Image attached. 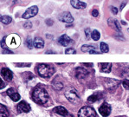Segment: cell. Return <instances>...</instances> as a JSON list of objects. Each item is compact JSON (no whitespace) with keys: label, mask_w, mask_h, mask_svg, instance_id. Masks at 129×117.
<instances>
[{"label":"cell","mask_w":129,"mask_h":117,"mask_svg":"<svg viewBox=\"0 0 129 117\" xmlns=\"http://www.w3.org/2000/svg\"><path fill=\"white\" fill-rule=\"evenodd\" d=\"M49 94L43 87L37 86L32 92V100L36 103L43 105L49 101Z\"/></svg>","instance_id":"cell-1"},{"label":"cell","mask_w":129,"mask_h":117,"mask_svg":"<svg viewBox=\"0 0 129 117\" xmlns=\"http://www.w3.org/2000/svg\"><path fill=\"white\" fill-rule=\"evenodd\" d=\"M37 73L41 77L43 78H49L55 72V69L52 65L47 63H40L37 65Z\"/></svg>","instance_id":"cell-2"},{"label":"cell","mask_w":129,"mask_h":117,"mask_svg":"<svg viewBox=\"0 0 129 117\" xmlns=\"http://www.w3.org/2000/svg\"><path fill=\"white\" fill-rule=\"evenodd\" d=\"M96 112L92 107L84 106L78 111V117H96Z\"/></svg>","instance_id":"cell-3"},{"label":"cell","mask_w":129,"mask_h":117,"mask_svg":"<svg viewBox=\"0 0 129 117\" xmlns=\"http://www.w3.org/2000/svg\"><path fill=\"white\" fill-rule=\"evenodd\" d=\"M65 96L72 103H78L80 102V96H79L77 91L74 89H69L65 91Z\"/></svg>","instance_id":"cell-4"},{"label":"cell","mask_w":129,"mask_h":117,"mask_svg":"<svg viewBox=\"0 0 129 117\" xmlns=\"http://www.w3.org/2000/svg\"><path fill=\"white\" fill-rule=\"evenodd\" d=\"M37 12H38V8H37V6L34 5V6H31L29 9H27V11L23 14L22 17L24 19H29L31 17H34L37 14Z\"/></svg>","instance_id":"cell-5"},{"label":"cell","mask_w":129,"mask_h":117,"mask_svg":"<svg viewBox=\"0 0 129 117\" xmlns=\"http://www.w3.org/2000/svg\"><path fill=\"white\" fill-rule=\"evenodd\" d=\"M58 18L60 21L64 22L66 23H72L74 22V17H72L71 13L69 12V11H64V12L61 13Z\"/></svg>","instance_id":"cell-6"},{"label":"cell","mask_w":129,"mask_h":117,"mask_svg":"<svg viewBox=\"0 0 129 117\" xmlns=\"http://www.w3.org/2000/svg\"><path fill=\"white\" fill-rule=\"evenodd\" d=\"M99 112L103 117H107L111 114V106L108 102H103L99 108Z\"/></svg>","instance_id":"cell-7"},{"label":"cell","mask_w":129,"mask_h":117,"mask_svg":"<svg viewBox=\"0 0 129 117\" xmlns=\"http://www.w3.org/2000/svg\"><path fill=\"white\" fill-rule=\"evenodd\" d=\"M17 111L19 113H29L31 110L30 105L29 103H27L25 101H21L17 106Z\"/></svg>","instance_id":"cell-8"},{"label":"cell","mask_w":129,"mask_h":117,"mask_svg":"<svg viewBox=\"0 0 129 117\" xmlns=\"http://www.w3.org/2000/svg\"><path fill=\"white\" fill-rule=\"evenodd\" d=\"M55 113H56V114H58L59 115H61V116H64V117H74L73 116V114H71L69 112L68 110L66 109V108H64V107L62 106H57L54 108V109H53Z\"/></svg>","instance_id":"cell-9"},{"label":"cell","mask_w":129,"mask_h":117,"mask_svg":"<svg viewBox=\"0 0 129 117\" xmlns=\"http://www.w3.org/2000/svg\"><path fill=\"white\" fill-rule=\"evenodd\" d=\"M8 39H10L9 41V45L11 48H17L21 43V39L17 37V35H10L9 37H7Z\"/></svg>","instance_id":"cell-10"},{"label":"cell","mask_w":129,"mask_h":117,"mask_svg":"<svg viewBox=\"0 0 129 117\" xmlns=\"http://www.w3.org/2000/svg\"><path fill=\"white\" fill-rule=\"evenodd\" d=\"M1 76L7 82H11L13 79V73L12 71L8 68H3L1 69Z\"/></svg>","instance_id":"cell-11"},{"label":"cell","mask_w":129,"mask_h":117,"mask_svg":"<svg viewBox=\"0 0 129 117\" xmlns=\"http://www.w3.org/2000/svg\"><path fill=\"white\" fill-rule=\"evenodd\" d=\"M73 41L69 36H67L66 34H63L61 35L60 37L58 38V43L61 46H64V47H67L69 46L70 43H72Z\"/></svg>","instance_id":"cell-12"},{"label":"cell","mask_w":129,"mask_h":117,"mask_svg":"<svg viewBox=\"0 0 129 117\" xmlns=\"http://www.w3.org/2000/svg\"><path fill=\"white\" fill-rule=\"evenodd\" d=\"M6 93H7L8 96H9L10 98H11L13 102H18V101L20 100L21 96L17 92V91L14 90L13 88L9 89V90L6 91Z\"/></svg>","instance_id":"cell-13"},{"label":"cell","mask_w":129,"mask_h":117,"mask_svg":"<svg viewBox=\"0 0 129 117\" xmlns=\"http://www.w3.org/2000/svg\"><path fill=\"white\" fill-rule=\"evenodd\" d=\"M88 74H89L88 71L83 68H80V67H79V68H77L75 69V76H76L78 79L85 78Z\"/></svg>","instance_id":"cell-14"},{"label":"cell","mask_w":129,"mask_h":117,"mask_svg":"<svg viewBox=\"0 0 129 117\" xmlns=\"http://www.w3.org/2000/svg\"><path fill=\"white\" fill-rule=\"evenodd\" d=\"M70 4L73 7L75 8V9H77V10L85 9L87 6L86 3L80 1V0H70Z\"/></svg>","instance_id":"cell-15"},{"label":"cell","mask_w":129,"mask_h":117,"mask_svg":"<svg viewBox=\"0 0 129 117\" xmlns=\"http://www.w3.org/2000/svg\"><path fill=\"white\" fill-rule=\"evenodd\" d=\"M120 84V82L116 80H114V79H108V82H106V87L108 90H114L115 88L119 86Z\"/></svg>","instance_id":"cell-16"},{"label":"cell","mask_w":129,"mask_h":117,"mask_svg":"<svg viewBox=\"0 0 129 117\" xmlns=\"http://www.w3.org/2000/svg\"><path fill=\"white\" fill-rule=\"evenodd\" d=\"M108 25L110 27H112L114 30H115V31H121V27H120V23H119V22L115 20V19L114 18H109L108 20Z\"/></svg>","instance_id":"cell-17"},{"label":"cell","mask_w":129,"mask_h":117,"mask_svg":"<svg viewBox=\"0 0 129 117\" xmlns=\"http://www.w3.org/2000/svg\"><path fill=\"white\" fill-rule=\"evenodd\" d=\"M100 70L104 73H110L111 69H112V63H99Z\"/></svg>","instance_id":"cell-18"},{"label":"cell","mask_w":129,"mask_h":117,"mask_svg":"<svg viewBox=\"0 0 129 117\" xmlns=\"http://www.w3.org/2000/svg\"><path fill=\"white\" fill-rule=\"evenodd\" d=\"M34 47L37 49H43L44 47V41L43 38L37 37L34 39Z\"/></svg>","instance_id":"cell-19"},{"label":"cell","mask_w":129,"mask_h":117,"mask_svg":"<svg viewBox=\"0 0 129 117\" xmlns=\"http://www.w3.org/2000/svg\"><path fill=\"white\" fill-rule=\"evenodd\" d=\"M9 111L5 105H0V117H9Z\"/></svg>","instance_id":"cell-20"},{"label":"cell","mask_w":129,"mask_h":117,"mask_svg":"<svg viewBox=\"0 0 129 117\" xmlns=\"http://www.w3.org/2000/svg\"><path fill=\"white\" fill-rule=\"evenodd\" d=\"M81 49H82V52L90 53L93 50H96V47H94V45H83V46H82Z\"/></svg>","instance_id":"cell-21"},{"label":"cell","mask_w":129,"mask_h":117,"mask_svg":"<svg viewBox=\"0 0 129 117\" xmlns=\"http://www.w3.org/2000/svg\"><path fill=\"white\" fill-rule=\"evenodd\" d=\"M100 93H97V94H94V95H92V96H90L88 98V102H95L96 101H99L101 99V96H100Z\"/></svg>","instance_id":"cell-22"},{"label":"cell","mask_w":129,"mask_h":117,"mask_svg":"<svg viewBox=\"0 0 129 117\" xmlns=\"http://www.w3.org/2000/svg\"><path fill=\"white\" fill-rule=\"evenodd\" d=\"M52 85H53V88L55 89V90H60L61 89L63 88V84L61 82H59V81H55L54 80L52 82Z\"/></svg>","instance_id":"cell-23"},{"label":"cell","mask_w":129,"mask_h":117,"mask_svg":"<svg viewBox=\"0 0 129 117\" xmlns=\"http://www.w3.org/2000/svg\"><path fill=\"white\" fill-rule=\"evenodd\" d=\"M1 22L4 24H9L12 22V18L10 16H2L1 17Z\"/></svg>","instance_id":"cell-24"},{"label":"cell","mask_w":129,"mask_h":117,"mask_svg":"<svg viewBox=\"0 0 129 117\" xmlns=\"http://www.w3.org/2000/svg\"><path fill=\"white\" fill-rule=\"evenodd\" d=\"M91 37L93 38V40L98 41L99 39H100V37H101L100 32H99L98 31H96V30H94V31H93L92 33H91Z\"/></svg>","instance_id":"cell-25"},{"label":"cell","mask_w":129,"mask_h":117,"mask_svg":"<svg viewBox=\"0 0 129 117\" xmlns=\"http://www.w3.org/2000/svg\"><path fill=\"white\" fill-rule=\"evenodd\" d=\"M100 49H101V51L102 53H108L109 51V48H108V45L106 43H101L100 44Z\"/></svg>","instance_id":"cell-26"},{"label":"cell","mask_w":129,"mask_h":117,"mask_svg":"<svg viewBox=\"0 0 129 117\" xmlns=\"http://www.w3.org/2000/svg\"><path fill=\"white\" fill-rule=\"evenodd\" d=\"M25 43H26V46L29 49H31L33 48V46H34V41H32V39H31L30 37H28V38L26 39Z\"/></svg>","instance_id":"cell-27"},{"label":"cell","mask_w":129,"mask_h":117,"mask_svg":"<svg viewBox=\"0 0 129 117\" xmlns=\"http://www.w3.org/2000/svg\"><path fill=\"white\" fill-rule=\"evenodd\" d=\"M122 85L123 87H124V89H126V90H129V80L128 79H124V80L122 81Z\"/></svg>","instance_id":"cell-28"},{"label":"cell","mask_w":129,"mask_h":117,"mask_svg":"<svg viewBox=\"0 0 129 117\" xmlns=\"http://www.w3.org/2000/svg\"><path fill=\"white\" fill-rule=\"evenodd\" d=\"M76 53V50L74 49V48H68L66 49V50H65V54H75Z\"/></svg>","instance_id":"cell-29"},{"label":"cell","mask_w":129,"mask_h":117,"mask_svg":"<svg viewBox=\"0 0 129 117\" xmlns=\"http://www.w3.org/2000/svg\"><path fill=\"white\" fill-rule=\"evenodd\" d=\"M6 37H5L3 39H2V41H1V47L3 49H7L8 48L7 44H6Z\"/></svg>","instance_id":"cell-30"},{"label":"cell","mask_w":129,"mask_h":117,"mask_svg":"<svg viewBox=\"0 0 129 117\" xmlns=\"http://www.w3.org/2000/svg\"><path fill=\"white\" fill-rule=\"evenodd\" d=\"M91 14H92V16L93 17H97L99 16V11H98V10H96V9H94L92 11V12H91Z\"/></svg>","instance_id":"cell-31"},{"label":"cell","mask_w":129,"mask_h":117,"mask_svg":"<svg viewBox=\"0 0 129 117\" xmlns=\"http://www.w3.org/2000/svg\"><path fill=\"white\" fill-rule=\"evenodd\" d=\"M17 67H29L30 66V63H17Z\"/></svg>","instance_id":"cell-32"},{"label":"cell","mask_w":129,"mask_h":117,"mask_svg":"<svg viewBox=\"0 0 129 117\" xmlns=\"http://www.w3.org/2000/svg\"><path fill=\"white\" fill-rule=\"evenodd\" d=\"M85 34H86V37L88 39L89 37H90V36H91V34H90V29L87 28V29L85 30Z\"/></svg>","instance_id":"cell-33"},{"label":"cell","mask_w":129,"mask_h":117,"mask_svg":"<svg viewBox=\"0 0 129 117\" xmlns=\"http://www.w3.org/2000/svg\"><path fill=\"white\" fill-rule=\"evenodd\" d=\"M111 11H112V12L114 14V15H116V14H118V9H117L116 7L114 6H111Z\"/></svg>","instance_id":"cell-34"},{"label":"cell","mask_w":129,"mask_h":117,"mask_svg":"<svg viewBox=\"0 0 129 117\" xmlns=\"http://www.w3.org/2000/svg\"><path fill=\"white\" fill-rule=\"evenodd\" d=\"M24 28H27V29H30L31 27H32V23H30V22H27V23H24Z\"/></svg>","instance_id":"cell-35"},{"label":"cell","mask_w":129,"mask_h":117,"mask_svg":"<svg viewBox=\"0 0 129 117\" xmlns=\"http://www.w3.org/2000/svg\"><path fill=\"white\" fill-rule=\"evenodd\" d=\"M5 50H3V54H13V52L11 50H9L7 49H4Z\"/></svg>","instance_id":"cell-36"},{"label":"cell","mask_w":129,"mask_h":117,"mask_svg":"<svg viewBox=\"0 0 129 117\" xmlns=\"http://www.w3.org/2000/svg\"><path fill=\"white\" fill-rule=\"evenodd\" d=\"M5 82H4L3 80H1V87H0V89H4L5 88Z\"/></svg>","instance_id":"cell-37"},{"label":"cell","mask_w":129,"mask_h":117,"mask_svg":"<svg viewBox=\"0 0 129 117\" xmlns=\"http://www.w3.org/2000/svg\"><path fill=\"white\" fill-rule=\"evenodd\" d=\"M126 3H122V4H121V5H120V11H122L123 8H124V6L126 5Z\"/></svg>","instance_id":"cell-38"},{"label":"cell","mask_w":129,"mask_h":117,"mask_svg":"<svg viewBox=\"0 0 129 117\" xmlns=\"http://www.w3.org/2000/svg\"><path fill=\"white\" fill-rule=\"evenodd\" d=\"M83 65H85V66H91V67L93 66L92 63H83Z\"/></svg>","instance_id":"cell-39"},{"label":"cell","mask_w":129,"mask_h":117,"mask_svg":"<svg viewBox=\"0 0 129 117\" xmlns=\"http://www.w3.org/2000/svg\"><path fill=\"white\" fill-rule=\"evenodd\" d=\"M121 23H122V24H125V25H126V23H125V22H124V21H121Z\"/></svg>","instance_id":"cell-40"}]
</instances>
